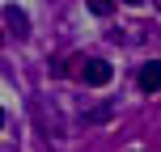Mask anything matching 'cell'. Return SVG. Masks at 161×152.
I'll use <instances>...</instances> for the list:
<instances>
[{
  "label": "cell",
  "mask_w": 161,
  "mask_h": 152,
  "mask_svg": "<svg viewBox=\"0 0 161 152\" xmlns=\"http://www.w3.org/2000/svg\"><path fill=\"white\" fill-rule=\"evenodd\" d=\"M76 76L85 80L89 89H102V85H110V76H114V68L106 64V59H80V68H76Z\"/></svg>",
  "instance_id": "cell-1"
},
{
  "label": "cell",
  "mask_w": 161,
  "mask_h": 152,
  "mask_svg": "<svg viewBox=\"0 0 161 152\" xmlns=\"http://www.w3.org/2000/svg\"><path fill=\"white\" fill-rule=\"evenodd\" d=\"M4 21L13 25V34H17V38H25V34H30V17H25L17 4H4Z\"/></svg>",
  "instance_id": "cell-2"
},
{
  "label": "cell",
  "mask_w": 161,
  "mask_h": 152,
  "mask_svg": "<svg viewBox=\"0 0 161 152\" xmlns=\"http://www.w3.org/2000/svg\"><path fill=\"white\" fill-rule=\"evenodd\" d=\"M140 89H144V93H157V89H161V64H157V59L140 68Z\"/></svg>",
  "instance_id": "cell-3"
},
{
  "label": "cell",
  "mask_w": 161,
  "mask_h": 152,
  "mask_svg": "<svg viewBox=\"0 0 161 152\" xmlns=\"http://www.w3.org/2000/svg\"><path fill=\"white\" fill-rule=\"evenodd\" d=\"M89 13H93V17H110L114 13V0H89Z\"/></svg>",
  "instance_id": "cell-4"
},
{
  "label": "cell",
  "mask_w": 161,
  "mask_h": 152,
  "mask_svg": "<svg viewBox=\"0 0 161 152\" xmlns=\"http://www.w3.org/2000/svg\"><path fill=\"white\" fill-rule=\"evenodd\" d=\"M110 110H114V106H102V110H93V114H85V123H102V118H110Z\"/></svg>",
  "instance_id": "cell-5"
},
{
  "label": "cell",
  "mask_w": 161,
  "mask_h": 152,
  "mask_svg": "<svg viewBox=\"0 0 161 152\" xmlns=\"http://www.w3.org/2000/svg\"><path fill=\"white\" fill-rule=\"evenodd\" d=\"M123 4H144V0H123Z\"/></svg>",
  "instance_id": "cell-6"
},
{
  "label": "cell",
  "mask_w": 161,
  "mask_h": 152,
  "mask_svg": "<svg viewBox=\"0 0 161 152\" xmlns=\"http://www.w3.org/2000/svg\"><path fill=\"white\" fill-rule=\"evenodd\" d=\"M0 127H4V110H0Z\"/></svg>",
  "instance_id": "cell-7"
}]
</instances>
